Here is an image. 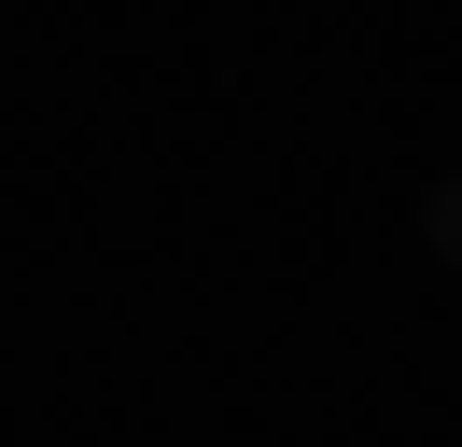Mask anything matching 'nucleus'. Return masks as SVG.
<instances>
[{
  "mask_svg": "<svg viewBox=\"0 0 462 447\" xmlns=\"http://www.w3.org/2000/svg\"><path fill=\"white\" fill-rule=\"evenodd\" d=\"M420 251H434V266H462V168H434V182H420Z\"/></svg>",
  "mask_w": 462,
  "mask_h": 447,
  "instance_id": "1",
  "label": "nucleus"
}]
</instances>
